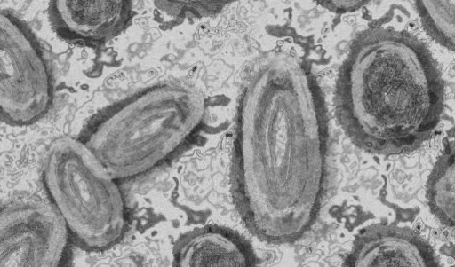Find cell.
Instances as JSON below:
<instances>
[{
	"label": "cell",
	"instance_id": "cell-1",
	"mask_svg": "<svg viewBox=\"0 0 455 267\" xmlns=\"http://www.w3.org/2000/svg\"><path fill=\"white\" fill-rule=\"evenodd\" d=\"M328 158L327 114L313 75L295 57H265L245 85L235 139L236 200L253 234L283 244L312 228Z\"/></svg>",
	"mask_w": 455,
	"mask_h": 267
},
{
	"label": "cell",
	"instance_id": "cell-2",
	"mask_svg": "<svg viewBox=\"0 0 455 267\" xmlns=\"http://www.w3.org/2000/svg\"><path fill=\"white\" fill-rule=\"evenodd\" d=\"M335 105L355 145L396 155L431 137L443 111L444 87L424 43L405 31L375 27L353 43L339 71Z\"/></svg>",
	"mask_w": 455,
	"mask_h": 267
},
{
	"label": "cell",
	"instance_id": "cell-3",
	"mask_svg": "<svg viewBox=\"0 0 455 267\" xmlns=\"http://www.w3.org/2000/svg\"><path fill=\"white\" fill-rule=\"evenodd\" d=\"M205 115V98L198 90L183 84L157 85L100 114L83 142L114 179L134 178L185 148Z\"/></svg>",
	"mask_w": 455,
	"mask_h": 267
},
{
	"label": "cell",
	"instance_id": "cell-4",
	"mask_svg": "<svg viewBox=\"0 0 455 267\" xmlns=\"http://www.w3.org/2000/svg\"><path fill=\"white\" fill-rule=\"evenodd\" d=\"M44 181L54 208L82 247L104 250L122 239L126 221L121 191L83 141L63 137L53 142L44 161Z\"/></svg>",
	"mask_w": 455,
	"mask_h": 267
},
{
	"label": "cell",
	"instance_id": "cell-5",
	"mask_svg": "<svg viewBox=\"0 0 455 267\" xmlns=\"http://www.w3.org/2000/svg\"><path fill=\"white\" fill-rule=\"evenodd\" d=\"M53 101L47 55L30 27L15 13L0 16V109L15 126L41 120Z\"/></svg>",
	"mask_w": 455,
	"mask_h": 267
},
{
	"label": "cell",
	"instance_id": "cell-6",
	"mask_svg": "<svg viewBox=\"0 0 455 267\" xmlns=\"http://www.w3.org/2000/svg\"><path fill=\"white\" fill-rule=\"evenodd\" d=\"M69 236L54 206L37 200L13 202L3 208L0 216V266H59Z\"/></svg>",
	"mask_w": 455,
	"mask_h": 267
},
{
	"label": "cell",
	"instance_id": "cell-7",
	"mask_svg": "<svg viewBox=\"0 0 455 267\" xmlns=\"http://www.w3.org/2000/svg\"><path fill=\"white\" fill-rule=\"evenodd\" d=\"M347 265L352 267H437L432 247L413 230L392 224H374L356 238Z\"/></svg>",
	"mask_w": 455,
	"mask_h": 267
},
{
	"label": "cell",
	"instance_id": "cell-8",
	"mask_svg": "<svg viewBox=\"0 0 455 267\" xmlns=\"http://www.w3.org/2000/svg\"><path fill=\"white\" fill-rule=\"evenodd\" d=\"M51 20L64 39L101 45L120 35L132 16L131 2L58 0L50 8Z\"/></svg>",
	"mask_w": 455,
	"mask_h": 267
},
{
	"label": "cell",
	"instance_id": "cell-9",
	"mask_svg": "<svg viewBox=\"0 0 455 267\" xmlns=\"http://www.w3.org/2000/svg\"><path fill=\"white\" fill-rule=\"evenodd\" d=\"M174 258L180 267L257 264L255 252L245 240L218 227L199 229L184 236L175 247Z\"/></svg>",
	"mask_w": 455,
	"mask_h": 267
},
{
	"label": "cell",
	"instance_id": "cell-10",
	"mask_svg": "<svg viewBox=\"0 0 455 267\" xmlns=\"http://www.w3.org/2000/svg\"><path fill=\"white\" fill-rule=\"evenodd\" d=\"M455 148L449 142L437 160L427 185V199L432 213L445 226L455 224Z\"/></svg>",
	"mask_w": 455,
	"mask_h": 267
},
{
	"label": "cell",
	"instance_id": "cell-11",
	"mask_svg": "<svg viewBox=\"0 0 455 267\" xmlns=\"http://www.w3.org/2000/svg\"><path fill=\"white\" fill-rule=\"evenodd\" d=\"M416 10L427 34L441 46L455 48V2H417Z\"/></svg>",
	"mask_w": 455,
	"mask_h": 267
},
{
	"label": "cell",
	"instance_id": "cell-12",
	"mask_svg": "<svg viewBox=\"0 0 455 267\" xmlns=\"http://www.w3.org/2000/svg\"><path fill=\"white\" fill-rule=\"evenodd\" d=\"M229 4L227 2H157L156 8L172 19L184 18L187 15L197 18L213 16Z\"/></svg>",
	"mask_w": 455,
	"mask_h": 267
},
{
	"label": "cell",
	"instance_id": "cell-13",
	"mask_svg": "<svg viewBox=\"0 0 455 267\" xmlns=\"http://www.w3.org/2000/svg\"><path fill=\"white\" fill-rule=\"evenodd\" d=\"M323 7L327 10L336 12V13H347L353 12L361 9L363 6L367 4V2H352V0H348V2H321L320 3Z\"/></svg>",
	"mask_w": 455,
	"mask_h": 267
}]
</instances>
